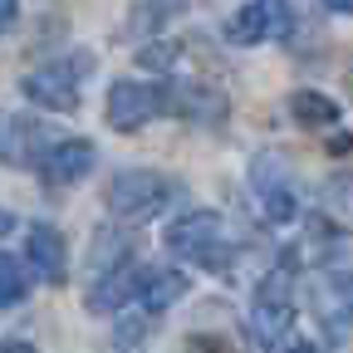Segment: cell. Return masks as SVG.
<instances>
[{"label":"cell","instance_id":"6da1fadb","mask_svg":"<svg viewBox=\"0 0 353 353\" xmlns=\"http://www.w3.org/2000/svg\"><path fill=\"white\" fill-rule=\"evenodd\" d=\"M167 250L176 260L196 265V270H231L236 260V241H231V226L221 221L216 211H187L182 221L167 226Z\"/></svg>","mask_w":353,"mask_h":353},{"label":"cell","instance_id":"7a4b0ae2","mask_svg":"<svg viewBox=\"0 0 353 353\" xmlns=\"http://www.w3.org/2000/svg\"><path fill=\"white\" fill-rule=\"evenodd\" d=\"M94 74V59L88 54H64V59H50V64H39L20 79V94L39 108H50V113H69L79 108L83 99V79Z\"/></svg>","mask_w":353,"mask_h":353},{"label":"cell","instance_id":"3957f363","mask_svg":"<svg viewBox=\"0 0 353 353\" xmlns=\"http://www.w3.org/2000/svg\"><path fill=\"white\" fill-rule=\"evenodd\" d=\"M250 196H255V211L265 216V226H290L304 206V196L294 187V172L285 167L280 152H260L250 162Z\"/></svg>","mask_w":353,"mask_h":353},{"label":"cell","instance_id":"277c9868","mask_svg":"<svg viewBox=\"0 0 353 353\" xmlns=\"http://www.w3.org/2000/svg\"><path fill=\"white\" fill-rule=\"evenodd\" d=\"M167 108H172V88L157 83V79H118L108 88V103H103L108 128H118V132L143 128V123L162 118Z\"/></svg>","mask_w":353,"mask_h":353},{"label":"cell","instance_id":"5b68a950","mask_svg":"<svg viewBox=\"0 0 353 353\" xmlns=\"http://www.w3.org/2000/svg\"><path fill=\"white\" fill-rule=\"evenodd\" d=\"M172 182L162 172H118L108 182V211L123 221H152L172 201Z\"/></svg>","mask_w":353,"mask_h":353},{"label":"cell","instance_id":"8992f818","mask_svg":"<svg viewBox=\"0 0 353 353\" xmlns=\"http://www.w3.org/2000/svg\"><path fill=\"white\" fill-rule=\"evenodd\" d=\"M309 309L329 329V339L353 334V265H334V270L309 280Z\"/></svg>","mask_w":353,"mask_h":353},{"label":"cell","instance_id":"52a82bcc","mask_svg":"<svg viewBox=\"0 0 353 353\" xmlns=\"http://www.w3.org/2000/svg\"><path fill=\"white\" fill-rule=\"evenodd\" d=\"M294 30V10L290 0H245V6L221 25L231 44H275Z\"/></svg>","mask_w":353,"mask_h":353},{"label":"cell","instance_id":"ba28073f","mask_svg":"<svg viewBox=\"0 0 353 353\" xmlns=\"http://www.w3.org/2000/svg\"><path fill=\"white\" fill-rule=\"evenodd\" d=\"M294 324V299H290V270H275L255 290V304H250V334L255 343H280Z\"/></svg>","mask_w":353,"mask_h":353},{"label":"cell","instance_id":"9c48e42d","mask_svg":"<svg viewBox=\"0 0 353 353\" xmlns=\"http://www.w3.org/2000/svg\"><path fill=\"white\" fill-rule=\"evenodd\" d=\"M39 176L50 187H74L94 172V143L88 138H59V143H44V152L34 157Z\"/></svg>","mask_w":353,"mask_h":353},{"label":"cell","instance_id":"30bf717a","mask_svg":"<svg viewBox=\"0 0 353 353\" xmlns=\"http://www.w3.org/2000/svg\"><path fill=\"white\" fill-rule=\"evenodd\" d=\"M25 260H30V270H34L39 280H50V285H59V280L69 275L64 236H59L54 226H44V221H34L30 236H25Z\"/></svg>","mask_w":353,"mask_h":353},{"label":"cell","instance_id":"8fae6325","mask_svg":"<svg viewBox=\"0 0 353 353\" xmlns=\"http://www.w3.org/2000/svg\"><path fill=\"white\" fill-rule=\"evenodd\" d=\"M138 285H143V265H113V270L88 290V309H94V314H118L123 304H138Z\"/></svg>","mask_w":353,"mask_h":353},{"label":"cell","instance_id":"7c38bea8","mask_svg":"<svg viewBox=\"0 0 353 353\" xmlns=\"http://www.w3.org/2000/svg\"><path fill=\"white\" fill-rule=\"evenodd\" d=\"M182 294H187V275H176V270H152V265H143L138 309H148V314H162V309L176 304Z\"/></svg>","mask_w":353,"mask_h":353},{"label":"cell","instance_id":"4fadbf2b","mask_svg":"<svg viewBox=\"0 0 353 353\" xmlns=\"http://www.w3.org/2000/svg\"><path fill=\"white\" fill-rule=\"evenodd\" d=\"M290 113H294L299 128H329V123H339V103L324 99V94H314V88H299V94L290 99Z\"/></svg>","mask_w":353,"mask_h":353},{"label":"cell","instance_id":"5bb4252c","mask_svg":"<svg viewBox=\"0 0 353 353\" xmlns=\"http://www.w3.org/2000/svg\"><path fill=\"white\" fill-rule=\"evenodd\" d=\"M25 290H30V280H25V265H20L15 255H0V309L20 304V299H25Z\"/></svg>","mask_w":353,"mask_h":353},{"label":"cell","instance_id":"9a60e30c","mask_svg":"<svg viewBox=\"0 0 353 353\" xmlns=\"http://www.w3.org/2000/svg\"><path fill=\"white\" fill-rule=\"evenodd\" d=\"M20 20V0H0V34H10Z\"/></svg>","mask_w":353,"mask_h":353},{"label":"cell","instance_id":"2e32d148","mask_svg":"<svg viewBox=\"0 0 353 353\" xmlns=\"http://www.w3.org/2000/svg\"><path fill=\"white\" fill-rule=\"evenodd\" d=\"M192 348H201V353H231V348H221V343H211V339H192Z\"/></svg>","mask_w":353,"mask_h":353},{"label":"cell","instance_id":"e0dca14e","mask_svg":"<svg viewBox=\"0 0 353 353\" xmlns=\"http://www.w3.org/2000/svg\"><path fill=\"white\" fill-rule=\"evenodd\" d=\"M324 6H329L334 15H353V0H324Z\"/></svg>","mask_w":353,"mask_h":353},{"label":"cell","instance_id":"ac0fdd59","mask_svg":"<svg viewBox=\"0 0 353 353\" xmlns=\"http://www.w3.org/2000/svg\"><path fill=\"white\" fill-rule=\"evenodd\" d=\"M10 226H15V216H10V211H6V206H0V236H6V231H10Z\"/></svg>","mask_w":353,"mask_h":353},{"label":"cell","instance_id":"d6986e66","mask_svg":"<svg viewBox=\"0 0 353 353\" xmlns=\"http://www.w3.org/2000/svg\"><path fill=\"white\" fill-rule=\"evenodd\" d=\"M0 353H34V348H30V343H6Z\"/></svg>","mask_w":353,"mask_h":353},{"label":"cell","instance_id":"ffe728a7","mask_svg":"<svg viewBox=\"0 0 353 353\" xmlns=\"http://www.w3.org/2000/svg\"><path fill=\"white\" fill-rule=\"evenodd\" d=\"M290 353H319V348H314V343H294Z\"/></svg>","mask_w":353,"mask_h":353}]
</instances>
